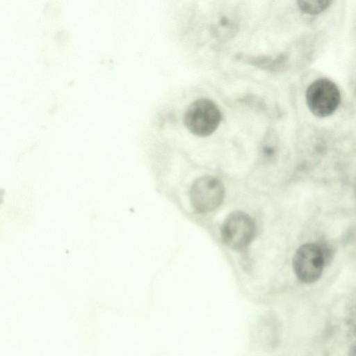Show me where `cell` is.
<instances>
[{"label": "cell", "instance_id": "1", "mask_svg": "<svg viewBox=\"0 0 356 356\" xmlns=\"http://www.w3.org/2000/svg\"><path fill=\"white\" fill-rule=\"evenodd\" d=\"M330 250L316 243H306L298 248L293 259V268L298 279L310 284L321 276L327 262Z\"/></svg>", "mask_w": 356, "mask_h": 356}, {"label": "cell", "instance_id": "2", "mask_svg": "<svg viewBox=\"0 0 356 356\" xmlns=\"http://www.w3.org/2000/svg\"><path fill=\"white\" fill-rule=\"evenodd\" d=\"M307 106L310 112L318 118L332 115L339 108L341 97L337 84L327 78L312 82L305 92Z\"/></svg>", "mask_w": 356, "mask_h": 356}, {"label": "cell", "instance_id": "3", "mask_svg": "<svg viewBox=\"0 0 356 356\" xmlns=\"http://www.w3.org/2000/svg\"><path fill=\"white\" fill-rule=\"evenodd\" d=\"M221 118L219 108L212 100L200 98L191 103L186 108L184 122L192 134L205 137L216 131Z\"/></svg>", "mask_w": 356, "mask_h": 356}, {"label": "cell", "instance_id": "4", "mask_svg": "<svg viewBox=\"0 0 356 356\" xmlns=\"http://www.w3.org/2000/svg\"><path fill=\"white\" fill-rule=\"evenodd\" d=\"M255 233L252 218L242 211L232 212L224 220L221 227L223 242L229 248L241 250L249 245Z\"/></svg>", "mask_w": 356, "mask_h": 356}, {"label": "cell", "instance_id": "5", "mask_svg": "<svg viewBox=\"0 0 356 356\" xmlns=\"http://www.w3.org/2000/svg\"><path fill=\"white\" fill-rule=\"evenodd\" d=\"M225 188L222 182L212 176H203L193 183L190 190L191 202L200 213H208L216 209L222 202Z\"/></svg>", "mask_w": 356, "mask_h": 356}, {"label": "cell", "instance_id": "6", "mask_svg": "<svg viewBox=\"0 0 356 356\" xmlns=\"http://www.w3.org/2000/svg\"><path fill=\"white\" fill-rule=\"evenodd\" d=\"M299 9L304 13L316 15L326 10L332 3L330 0H300L298 2Z\"/></svg>", "mask_w": 356, "mask_h": 356}]
</instances>
